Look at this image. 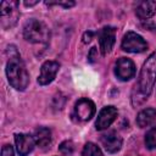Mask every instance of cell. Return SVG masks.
I'll list each match as a JSON object with an SVG mask.
<instances>
[{"mask_svg": "<svg viewBox=\"0 0 156 156\" xmlns=\"http://www.w3.org/2000/svg\"><path fill=\"white\" fill-rule=\"evenodd\" d=\"M155 12H156V1H152V0L141 1L135 10V13L140 20H147L152 17Z\"/></svg>", "mask_w": 156, "mask_h": 156, "instance_id": "13", "label": "cell"}, {"mask_svg": "<svg viewBox=\"0 0 156 156\" xmlns=\"http://www.w3.org/2000/svg\"><path fill=\"white\" fill-rule=\"evenodd\" d=\"M88 58H89L90 62H95L96 61V58H98V49L95 46L90 49V51L88 54Z\"/></svg>", "mask_w": 156, "mask_h": 156, "instance_id": "21", "label": "cell"}, {"mask_svg": "<svg viewBox=\"0 0 156 156\" xmlns=\"http://www.w3.org/2000/svg\"><path fill=\"white\" fill-rule=\"evenodd\" d=\"M9 60L6 63V76L12 88L17 90H24L29 84V74L22 61L16 46L10 45L7 48Z\"/></svg>", "mask_w": 156, "mask_h": 156, "instance_id": "2", "label": "cell"}, {"mask_svg": "<svg viewBox=\"0 0 156 156\" xmlns=\"http://www.w3.org/2000/svg\"><path fill=\"white\" fill-rule=\"evenodd\" d=\"M145 144H146V147L152 150V149H156V127L155 128H151L146 135H145Z\"/></svg>", "mask_w": 156, "mask_h": 156, "instance_id": "17", "label": "cell"}, {"mask_svg": "<svg viewBox=\"0 0 156 156\" xmlns=\"http://www.w3.org/2000/svg\"><path fill=\"white\" fill-rule=\"evenodd\" d=\"M116 41V29L113 27L106 26L99 32V45H100V51L102 55H107Z\"/></svg>", "mask_w": 156, "mask_h": 156, "instance_id": "7", "label": "cell"}, {"mask_svg": "<svg viewBox=\"0 0 156 156\" xmlns=\"http://www.w3.org/2000/svg\"><path fill=\"white\" fill-rule=\"evenodd\" d=\"M156 82V51H154L144 62L138 82L133 89L132 102L134 106L143 104L151 94Z\"/></svg>", "mask_w": 156, "mask_h": 156, "instance_id": "1", "label": "cell"}, {"mask_svg": "<svg viewBox=\"0 0 156 156\" xmlns=\"http://www.w3.org/2000/svg\"><path fill=\"white\" fill-rule=\"evenodd\" d=\"M93 37H94V33L93 32H85L84 34H83V43H90L91 41V39H93Z\"/></svg>", "mask_w": 156, "mask_h": 156, "instance_id": "22", "label": "cell"}, {"mask_svg": "<svg viewBox=\"0 0 156 156\" xmlns=\"http://www.w3.org/2000/svg\"><path fill=\"white\" fill-rule=\"evenodd\" d=\"M33 138H34L35 144H37L39 147L45 149V147H48V146L50 145V143H51V132H50L49 128L40 127V128L35 129Z\"/></svg>", "mask_w": 156, "mask_h": 156, "instance_id": "14", "label": "cell"}, {"mask_svg": "<svg viewBox=\"0 0 156 156\" xmlns=\"http://www.w3.org/2000/svg\"><path fill=\"white\" fill-rule=\"evenodd\" d=\"M82 156H102V152L94 143H87L83 147Z\"/></svg>", "mask_w": 156, "mask_h": 156, "instance_id": "16", "label": "cell"}, {"mask_svg": "<svg viewBox=\"0 0 156 156\" xmlns=\"http://www.w3.org/2000/svg\"><path fill=\"white\" fill-rule=\"evenodd\" d=\"M1 156H13V149L11 145L6 144L2 146V150H1Z\"/></svg>", "mask_w": 156, "mask_h": 156, "instance_id": "20", "label": "cell"}, {"mask_svg": "<svg viewBox=\"0 0 156 156\" xmlns=\"http://www.w3.org/2000/svg\"><path fill=\"white\" fill-rule=\"evenodd\" d=\"M1 26L4 28L12 27L20 16L18 12V1H1Z\"/></svg>", "mask_w": 156, "mask_h": 156, "instance_id": "4", "label": "cell"}, {"mask_svg": "<svg viewBox=\"0 0 156 156\" xmlns=\"http://www.w3.org/2000/svg\"><path fill=\"white\" fill-rule=\"evenodd\" d=\"M15 141H16V147L20 156H27L34 149V145H35L33 136L28 134H22V133L15 135Z\"/></svg>", "mask_w": 156, "mask_h": 156, "instance_id": "12", "label": "cell"}, {"mask_svg": "<svg viewBox=\"0 0 156 156\" xmlns=\"http://www.w3.org/2000/svg\"><path fill=\"white\" fill-rule=\"evenodd\" d=\"M115 74L121 80H129L135 76V65L130 58L121 57L116 62Z\"/></svg>", "mask_w": 156, "mask_h": 156, "instance_id": "8", "label": "cell"}, {"mask_svg": "<svg viewBox=\"0 0 156 156\" xmlns=\"http://www.w3.org/2000/svg\"><path fill=\"white\" fill-rule=\"evenodd\" d=\"M100 141L104 149L110 154H115L122 147V138L115 132H108L107 134L101 135Z\"/></svg>", "mask_w": 156, "mask_h": 156, "instance_id": "11", "label": "cell"}, {"mask_svg": "<svg viewBox=\"0 0 156 156\" xmlns=\"http://www.w3.org/2000/svg\"><path fill=\"white\" fill-rule=\"evenodd\" d=\"M23 37L29 43L46 44L50 38V30L44 22L32 18L23 27Z\"/></svg>", "mask_w": 156, "mask_h": 156, "instance_id": "3", "label": "cell"}, {"mask_svg": "<svg viewBox=\"0 0 156 156\" xmlns=\"http://www.w3.org/2000/svg\"><path fill=\"white\" fill-rule=\"evenodd\" d=\"M73 150H74V145L71 140H66L63 143H61V145L58 146V151L62 154V155H66V156H69L73 154Z\"/></svg>", "mask_w": 156, "mask_h": 156, "instance_id": "18", "label": "cell"}, {"mask_svg": "<svg viewBox=\"0 0 156 156\" xmlns=\"http://www.w3.org/2000/svg\"><path fill=\"white\" fill-rule=\"evenodd\" d=\"M117 115H118V112H117V108L115 106L104 107L98 115V118H96V122H95L96 129L98 130H104V129L108 128L115 122Z\"/></svg>", "mask_w": 156, "mask_h": 156, "instance_id": "10", "label": "cell"}, {"mask_svg": "<svg viewBox=\"0 0 156 156\" xmlns=\"http://www.w3.org/2000/svg\"><path fill=\"white\" fill-rule=\"evenodd\" d=\"M155 117H156V110L155 108H151V107L150 108H144L136 116V124L140 128L147 127L154 122Z\"/></svg>", "mask_w": 156, "mask_h": 156, "instance_id": "15", "label": "cell"}, {"mask_svg": "<svg viewBox=\"0 0 156 156\" xmlns=\"http://www.w3.org/2000/svg\"><path fill=\"white\" fill-rule=\"evenodd\" d=\"M58 69H60L58 62H56V61H45L41 65L40 74L38 77V83L40 85H48L49 83H51L55 79Z\"/></svg>", "mask_w": 156, "mask_h": 156, "instance_id": "9", "label": "cell"}, {"mask_svg": "<svg viewBox=\"0 0 156 156\" xmlns=\"http://www.w3.org/2000/svg\"><path fill=\"white\" fill-rule=\"evenodd\" d=\"M35 4H38V0H35V1H24V5L26 6H33Z\"/></svg>", "mask_w": 156, "mask_h": 156, "instance_id": "23", "label": "cell"}, {"mask_svg": "<svg viewBox=\"0 0 156 156\" xmlns=\"http://www.w3.org/2000/svg\"><path fill=\"white\" fill-rule=\"evenodd\" d=\"M95 104L87 98L79 99L74 105V115L79 121L83 122L89 121L95 115Z\"/></svg>", "mask_w": 156, "mask_h": 156, "instance_id": "6", "label": "cell"}, {"mask_svg": "<svg viewBox=\"0 0 156 156\" xmlns=\"http://www.w3.org/2000/svg\"><path fill=\"white\" fill-rule=\"evenodd\" d=\"M122 49L127 52H143L147 49L144 38L134 32H127L122 39Z\"/></svg>", "mask_w": 156, "mask_h": 156, "instance_id": "5", "label": "cell"}, {"mask_svg": "<svg viewBox=\"0 0 156 156\" xmlns=\"http://www.w3.org/2000/svg\"><path fill=\"white\" fill-rule=\"evenodd\" d=\"M45 4L48 6H51V5H58V6H63V7H71L74 5L73 1H45Z\"/></svg>", "mask_w": 156, "mask_h": 156, "instance_id": "19", "label": "cell"}]
</instances>
